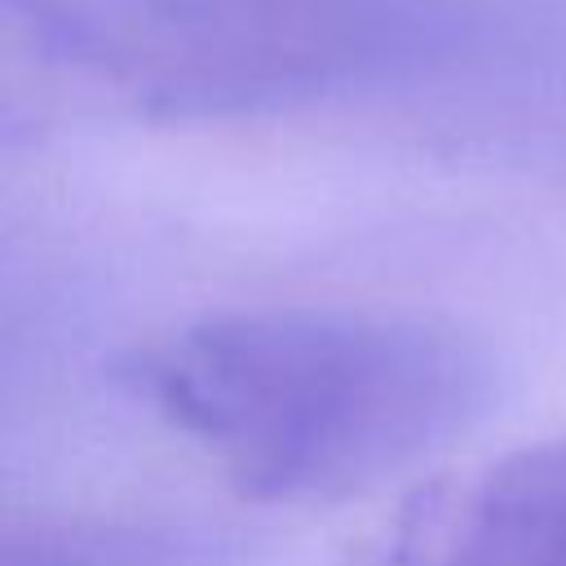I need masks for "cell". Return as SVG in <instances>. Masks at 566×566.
Instances as JSON below:
<instances>
[{
    "mask_svg": "<svg viewBox=\"0 0 566 566\" xmlns=\"http://www.w3.org/2000/svg\"><path fill=\"white\" fill-rule=\"evenodd\" d=\"M367 566H566V433L438 491Z\"/></svg>",
    "mask_w": 566,
    "mask_h": 566,
    "instance_id": "obj_3",
    "label": "cell"
},
{
    "mask_svg": "<svg viewBox=\"0 0 566 566\" xmlns=\"http://www.w3.org/2000/svg\"><path fill=\"white\" fill-rule=\"evenodd\" d=\"M256 526L186 513H88L9 526L0 566H274Z\"/></svg>",
    "mask_w": 566,
    "mask_h": 566,
    "instance_id": "obj_4",
    "label": "cell"
},
{
    "mask_svg": "<svg viewBox=\"0 0 566 566\" xmlns=\"http://www.w3.org/2000/svg\"><path fill=\"white\" fill-rule=\"evenodd\" d=\"M27 49L168 119L265 115L478 57L473 0H9Z\"/></svg>",
    "mask_w": 566,
    "mask_h": 566,
    "instance_id": "obj_2",
    "label": "cell"
},
{
    "mask_svg": "<svg viewBox=\"0 0 566 566\" xmlns=\"http://www.w3.org/2000/svg\"><path fill=\"white\" fill-rule=\"evenodd\" d=\"M124 376L256 504L376 491L464 438L500 394V367L469 332L349 305L208 314Z\"/></svg>",
    "mask_w": 566,
    "mask_h": 566,
    "instance_id": "obj_1",
    "label": "cell"
}]
</instances>
